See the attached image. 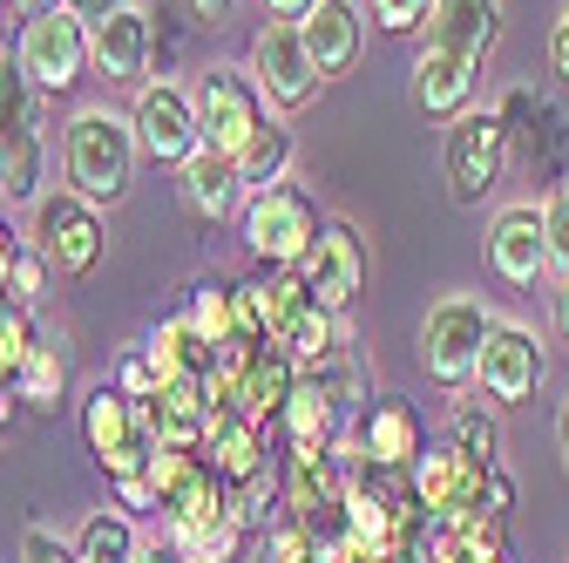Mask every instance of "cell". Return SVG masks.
<instances>
[{
	"instance_id": "6da1fadb",
	"label": "cell",
	"mask_w": 569,
	"mask_h": 563,
	"mask_svg": "<svg viewBox=\"0 0 569 563\" xmlns=\"http://www.w3.org/2000/svg\"><path fill=\"white\" fill-rule=\"evenodd\" d=\"M136 164H142V144H136V122L129 109H109V102H89L68 116L61 129V177L76 197L89 204H122L129 184H136Z\"/></svg>"
},
{
	"instance_id": "7a4b0ae2",
	"label": "cell",
	"mask_w": 569,
	"mask_h": 563,
	"mask_svg": "<svg viewBox=\"0 0 569 563\" xmlns=\"http://www.w3.org/2000/svg\"><path fill=\"white\" fill-rule=\"evenodd\" d=\"M41 102L48 96H34L14 48H0V204H41V170H48Z\"/></svg>"
},
{
	"instance_id": "3957f363",
	"label": "cell",
	"mask_w": 569,
	"mask_h": 563,
	"mask_svg": "<svg viewBox=\"0 0 569 563\" xmlns=\"http://www.w3.org/2000/svg\"><path fill=\"white\" fill-rule=\"evenodd\" d=\"M244 286H251V306L264 319V339L292 346L299 367H319L326 354H339V346L352 339L346 313H326L299 271H258V278H244Z\"/></svg>"
},
{
	"instance_id": "277c9868",
	"label": "cell",
	"mask_w": 569,
	"mask_h": 563,
	"mask_svg": "<svg viewBox=\"0 0 569 563\" xmlns=\"http://www.w3.org/2000/svg\"><path fill=\"white\" fill-rule=\"evenodd\" d=\"M238 231H244V251L264 265V271H299L306 251L319 245L326 218H319V204L306 184H271V190H251L244 210H238Z\"/></svg>"
},
{
	"instance_id": "5b68a950",
	"label": "cell",
	"mask_w": 569,
	"mask_h": 563,
	"mask_svg": "<svg viewBox=\"0 0 569 563\" xmlns=\"http://www.w3.org/2000/svg\"><path fill=\"white\" fill-rule=\"evenodd\" d=\"M488 326H495V313L475 293H448L441 306H427V319H420V374L441 394H468L475 367H481Z\"/></svg>"
},
{
	"instance_id": "8992f818",
	"label": "cell",
	"mask_w": 569,
	"mask_h": 563,
	"mask_svg": "<svg viewBox=\"0 0 569 563\" xmlns=\"http://www.w3.org/2000/svg\"><path fill=\"white\" fill-rule=\"evenodd\" d=\"M509 157H516V144H509V129H502V116H495V109H468V116H455L448 136H441L448 197H455L461 210H481V204L495 197V184H502Z\"/></svg>"
},
{
	"instance_id": "52a82bcc",
	"label": "cell",
	"mask_w": 569,
	"mask_h": 563,
	"mask_svg": "<svg viewBox=\"0 0 569 563\" xmlns=\"http://www.w3.org/2000/svg\"><path fill=\"white\" fill-rule=\"evenodd\" d=\"M244 68H251V82H258V96H264L271 116H299L326 89V76H319V61H312L299 21H264L251 34V61Z\"/></svg>"
},
{
	"instance_id": "ba28073f",
	"label": "cell",
	"mask_w": 569,
	"mask_h": 563,
	"mask_svg": "<svg viewBox=\"0 0 569 563\" xmlns=\"http://www.w3.org/2000/svg\"><path fill=\"white\" fill-rule=\"evenodd\" d=\"M34 245H41V258L61 271V278H89L96 265H102V251H109V225H102V204H89V197H76V190H41V204H34Z\"/></svg>"
},
{
	"instance_id": "9c48e42d",
	"label": "cell",
	"mask_w": 569,
	"mask_h": 563,
	"mask_svg": "<svg viewBox=\"0 0 569 563\" xmlns=\"http://www.w3.org/2000/svg\"><path fill=\"white\" fill-rule=\"evenodd\" d=\"M82 442L96 448V468L109 482L142 475L150 455H157V435H150V421H142V401H129L122 387H102V381L82 401Z\"/></svg>"
},
{
	"instance_id": "30bf717a",
	"label": "cell",
	"mask_w": 569,
	"mask_h": 563,
	"mask_svg": "<svg viewBox=\"0 0 569 563\" xmlns=\"http://www.w3.org/2000/svg\"><path fill=\"white\" fill-rule=\"evenodd\" d=\"M197 122H203V144L224 150V157H244V144L264 129V96L251 82V68H231V61H210L197 76Z\"/></svg>"
},
{
	"instance_id": "8fae6325",
	"label": "cell",
	"mask_w": 569,
	"mask_h": 563,
	"mask_svg": "<svg viewBox=\"0 0 569 563\" xmlns=\"http://www.w3.org/2000/svg\"><path fill=\"white\" fill-rule=\"evenodd\" d=\"M14 61H21V76L34 82V96H68L82 76H89V28L68 14V8H54V14H34V21H21V34H14Z\"/></svg>"
},
{
	"instance_id": "7c38bea8",
	"label": "cell",
	"mask_w": 569,
	"mask_h": 563,
	"mask_svg": "<svg viewBox=\"0 0 569 563\" xmlns=\"http://www.w3.org/2000/svg\"><path fill=\"white\" fill-rule=\"evenodd\" d=\"M129 122H136V144H142V157L150 164H183L190 150H203V122H197V96L183 89V82H163V76H150L136 89V102H129Z\"/></svg>"
},
{
	"instance_id": "4fadbf2b",
	"label": "cell",
	"mask_w": 569,
	"mask_h": 563,
	"mask_svg": "<svg viewBox=\"0 0 569 563\" xmlns=\"http://www.w3.org/2000/svg\"><path fill=\"white\" fill-rule=\"evenodd\" d=\"M407 488H413V503L427 516H488V462L461 455L455 442H435V448H420V462L407 468Z\"/></svg>"
},
{
	"instance_id": "5bb4252c",
	"label": "cell",
	"mask_w": 569,
	"mask_h": 563,
	"mask_svg": "<svg viewBox=\"0 0 569 563\" xmlns=\"http://www.w3.org/2000/svg\"><path fill=\"white\" fill-rule=\"evenodd\" d=\"M549 374V354H542V339L522 326V319H495L488 339H481V367H475V387L495 401V407H522L536 401Z\"/></svg>"
},
{
	"instance_id": "9a60e30c",
	"label": "cell",
	"mask_w": 569,
	"mask_h": 563,
	"mask_svg": "<svg viewBox=\"0 0 569 563\" xmlns=\"http://www.w3.org/2000/svg\"><path fill=\"white\" fill-rule=\"evenodd\" d=\"M346 448V462H380V468H413L420 462V448H427V428H420V414H413V401H400V394H380L360 421H352V435L339 442Z\"/></svg>"
},
{
	"instance_id": "2e32d148",
	"label": "cell",
	"mask_w": 569,
	"mask_h": 563,
	"mask_svg": "<svg viewBox=\"0 0 569 563\" xmlns=\"http://www.w3.org/2000/svg\"><path fill=\"white\" fill-rule=\"evenodd\" d=\"M89 61L102 82H122V89H142L150 82V61H157V14L150 8H116L109 21L89 28Z\"/></svg>"
},
{
	"instance_id": "e0dca14e",
	"label": "cell",
	"mask_w": 569,
	"mask_h": 563,
	"mask_svg": "<svg viewBox=\"0 0 569 563\" xmlns=\"http://www.w3.org/2000/svg\"><path fill=\"white\" fill-rule=\"evenodd\" d=\"M367 238L352 231L346 218H326V231H319V245L306 251V265H299V278L312 286V299L326 306V313H346L352 299H360V286H367Z\"/></svg>"
},
{
	"instance_id": "ac0fdd59",
	"label": "cell",
	"mask_w": 569,
	"mask_h": 563,
	"mask_svg": "<svg viewBox=\"0 0 569 563\" xmlns=\"http://www.w3.org/2000/svg\"><path fill=\"white\" fill-rule=\"evenodd\" d=\"M495 116H502L516 157H529V164H536V170H549L556 184L569 177V122H562V109H556L549 96H536V89H522V82H516L502 102H495Z\"/></svg>"
},
{
	"instance_id": "d6986e66",
	"label": "cell",
	"mask_w": 569,
	"mask_h": 563,
	"mask_svg": "<svg viewBox=\"0 0 569 563\" xmlns=\"http://www.w3.org/2000/svg\"><path fill=\"white\" fill-rule=\"evenodd\" d=\"M224 360L238 367V407H244L251 421H264V428H278V414L292 407V394H299V381H306L299 354H292V346H278V339H258V346L224 354Z\"/></svg>"
},
{
	"instance_id": "ffe728a7",
	"label": "cell",
	"mask_w": 569,
	"mask_h": 563,
	"mask_svg": "<svg viewBox=\"0 0 569 563\" xmlns=\"http://www.w3.org/2000/svg\"><path fill=\"white\" fill-rule=\"evenodd\" d=\"M502 41V0H435V14L420 28V48H441L468 68H481Z\"/></svg>"
},
{
	"instance_id": "44dd1931",
	"label": "cell",
	"mask_w": 569,
	"mask_h": 563,
	"mask_svg": "<svg viewBox=\"0 0 569 563\" xmlns=\"http://www.w3.org/2000/svg\"><path fill=\"white\" fill-rule=\"evenodd\" d=\"M488 265L502 286H536L549 278V231H542V204H509L488 225Z\"/></svg>"
},
{
	"instance_id": "7402d4cb",
	"label": "cell",
	"mask_w": 569,
	"mask_h": 563,
	"mask_svg": "<svg viewBox=\"0 0 569 563\" xmlns=\"http://www.w3.org/2000/svg\"><path fill=\"white\" fill-rule=\"evenodd\" d=\"M210 468H218L231 488L244 482V475H258L264 462H278L271 455V428L264 421H251L244 407H210V428H203V448H197Z\"/></svg>"
},
{
	"instance_id": "603a6c76",
	"label": "cell",
	"mask_w": 569,
	"mask_h": 563,
	"mask_svg": "<svg viewBox=\"0 0 569 563\" xmlns=\"http://www.w3.org/2000/svg\"><path fill=\"white\" fill-rule=\"evenodd\" d=\"M299 34H306V48H312L326 82L352 76L360 55H367V14H360V0H319V8L299 21Z\"/></svg>"
},
{
	"instance_id": "cb8c5ba5",
	"label": "cell",
	"mask_w": 569,
	"mask_h": 563,
	"mask_svg": "<svg viewBox=\"0 0 569 563\" xmlns=\"http://www.w3.org/2000/svg\"><path fill=\"white\" fill-rule=\"evenodd\" d=\"M177 190H183V204L197 210V218H231V210H244V177H238V157H224V150H190L183 164H177Z\"/></svg>"
},
{
	"instance_id": "d4e9b609",
	"label": "cell",
	"mask_w": 569,
	"mask_h": 563,
	"mask_svg": "<svg viewBox=\"0 0 569 563\" xmlns=\"http://www.w3.org/2000/svg\"><path fill=\"white\" fill-rule=\"evenodd\" d=\"M142 354H150L157 387H170V381H210V367H218V346H210V339L190 326V313H183V306L157 319V333L142 339Z\"/></svg>"
},
{
	"instance_id": "484cf974",
	"label": "cell",
	"mask_w": 569,
	"mask_h": 563,
	"mask_svg": "<svg viewBox=\"0 0 569 563\" xmlns=\"http://www.w3.org/2000/svg\"><path fill=\"white\" fill-rule=\"evenodd\" d=\"M142 421H150L157 448H203V428H210V394L203 381H170L142 401Z\"/></svg>"
},
{
	"instance_id": "4316f807",
	"label": "cell",
	"mask_w": 569,
	"mask_h": 563,
	"mask_svg": "<svg viewBox=\"0 0 569 563\" xmlns=\"http://www.w3.org/2000/svg\"><path fill=\"white\" fill-rule=\"evenodd\" d=\"M475 76L481 68H468V61H455V55H441V48H413V102L427 109V116H468V102H475Z\"/></svg>"
},
{
	"instance_id": "83f0119b",
	"label": "cell",
	"mask_w": 569,
	"mask_h": 563,
	"mask_svg": "<svg viewBox=\"0 0 569 563\" xmlns=\"http://www.w3.org/2000/svg\"><path fill=\"white\" fill-rule=\"evenodd\" d=\"M278 435H284V448H339L346 442V414L326 401L319 381H299L292 407L278 414Z\"/></svg>"
},
{
	"instance_id": "f1b7e54d",
	"label": "cell",
	"mask_w": 569,
	"mask_h": 563,
	"mask_svg": "<svg viewBox=\"0 0 569 563\" xmlns=\"http://www.w3.org/2000/svg\"><path fill=\"white\" fill-rule=\"evenodd\" d=\"M306 381H319L326 387V401L346 414V421H360L367 407H373V381H367V360H360V346H339V354H326L319 367H306Z\"/></svg>"
},
{
	"instance_id": "f546056e",
	"label": "cell",
	"mask_w": 569,
	"mask_h": 563,
	"mask_svg": "<svg viewBox=\"0 0 569 563\" xmlns=\"http://www.w3.org/2000/svg\"><path fill=\"white\" fill-rule=\"evenodd\" d=\"M238 177H244V190H271L292 177V129H284V116H264V129L238 157Z\"/></svg>"
},
{
	"instance_id": "4dcf8cb0",
	"label": "cell",
	"mask_w": 569,
	"mask_h": 563,
	"mask_svg": "<svg viewBox=\"0 0 569 563\" xmlns=\"http://www.w3.org/2000/svg\"><path fill=\"white\" fill-rule=\"evenodd\" d=\"M61 394H68V360H61V346H54V339H34V354H28L21 374H14V401L34 407V414H54Z\"/></svg>"
},
{
	"instance_id": "1f68e13d",
	"label": "cell",
	"mask_w": 569,
	"mask_h": 563,
	"mask_svg": "<svg viewBox=\"0 0 569 563\" xmlns=\"http://www.w3.org/2000/svg\"><path fill=\"white\" fill-rule=\"evenodd\" d=\"M231 516L251 530V543L284 516V462H264L258 475H244V482L231 488Z\"/></svg>"
},
{
	"instance_id": "d6a6232c",
	"label": "cell",
	"mask_w": 569,
	"mask_h": 563,
	"mask_svg": "<svg viewBox=\"0 0 569 563\" xmlns=\"http://www.w3.org/2000/svg\"><path fill=\"white\" fill-rule=\"evenodd\" d=\"M142 550V536H136V516L129 510H96L89 523H82V536H76V556L82 563H129Z\"/></svg>"
},
{
	"instance_id": "836d02e7",
	"label": "cell",
	"mask_w": 569,
	"mask_h": 563,
	"mask_svg": "<svg viewBox=\"0 0 569 563\" xmlns=\"http://www.w3.org/2000/svg\"><path fill=\"white\" fill-rule=\"evenodd\" d=\"M319 530H326V523L284 510V516L258 536V563H319Z\"/></svg>"
},
{
	"instance_id": "e575fe53",
	"label": "cell",
	"mask_w": 569,
	"mask_h": 563,
	"mask_svg": "<svg viewBox=\"0 0 569 563\" xmlns=\"http://www.w3.org/2000/svg\"><path fill=\"white\" fill-rule=\"evenodd\" d=\"M34 339H41V326H34V306H21V299H0V387H14L21 360L34 354Z\"/></svg>"
},
{
	"instance_id": "d590c367",
	"label": "cell",
	"mask_w": 569,
	"mask_h": 563,
	"mask_svg": "<svg viewBox=\"0 0 569 563\" xmlns=\"http://www.w3.org/2000/svg\"><path fill=\"white\" fill-rule=\"evenodd\" d=\"M448 442L461 448V455H475V462H502V428H495V414H481L475 401H461L455 407V421H448Z\"/></svg>"
},
{
	"instance_id": "8d00e7d4",
	"label": "cell",
	"mask_w": 569,
	"mask_h": 563,
	"mask_svg": "<svg viewBox=\"0 0 569 563\" xmlns=\"http://www.w3.org/2000/svg\"><path fill=\"white\" fill-rule=\"evenodd\" d=\"M244 543H251V530H244L238 516H224V523H210V530H197V536H183V543H170V550H177L183 563H238Z\"/></svg>"
},
{
	"instance_id": "74e56055",
	"label": "cell",
	"mask_w": 569,
	"mask_h": 563,
	"mask_svg": "<svg viewBox=\"0 0 569 563\" xmlns=\"http://www.w3.org/2000/svg\"><path fill=\"white\" fill-rule=\"evenodd\" d=\"M542 231H549V278H569V177L542 197Z\"/></svg>"
},
{
	"instance_id": "f35d334b",
	"label": "cell",
	"mask_w": 569,
	"mask_h": 563,
	"mask_svg": "<svg viewBox=\"0 0 569 563\" xmlns=\"http://www.w3.org/2000/svg\"><path fill=\"white\" fill-rule=\"evenodd\" d=\"M48 258H41V245L28 238L21 245V258H14V278H8V299H21V306H41V293H48Z\"/></svg>"
},
{
	"instance_id": "ab89813d",
	"label": "cell",
	"mask_w": 569,
	"mask_h": 563,
	"mask_svg": "<svg viewBox=\"0 0 569 563\" xmlns=\"http://www.w3.org/2000/svg\"><path fill=\"white\" fill-rule=\"evenodd\" d=\"M367 8H373V21L387 34H420L427 14H435V0H367Z\"/></svg>"
},
{
	"instance_id": "60d3db41",
	"label": "cell",
	"mask_w": 569,
	"mask_h": 563,
	"mask_svg": "<svg viewBox=\"0 0 569 563\" xmlns=\"http://www.w3.org/2000/svg\"><path fill=\"white\" fill-rule=\"evenodd\" d=\"M109 387H122L129 401H150V394H157L150 354H142V346H122V354H116V381H109Z\"/></svg>"
},
{
	"instance_id": "b9f144b4",
	"label": "cell",
	"mask_w": 569,
	"mask_h": 563,
	"mask_svg": "<svg viewBox=\"0 0 569 563\" xmlns=\"http://www.w3.org/2000/svg\"><path fill=\"white\" fill-rule=\"evenodd\" d=\"M21 563H82V556H76V543H61L54 530L28 523V530H21Z\"/></svg>"
},
{
	"instance_id": "7bdbcfd3",
	"label": "cell",
	"mask_w": 569,
	"mask_h": 563,
	"mask_svg": "<svg viewBox=\"0 0 569 563\" xmlns=\"http://www.w3.org/2000/svg\"><path fill=\"white\" fill-rule=\"evenodd\" d=\"M109 488H116V510H129V516H157V510H163L150 468H142V475H122V482H109Z\"/></svg>"
},
{
	"instance_id": "ee69618b",
	"label": "cell",
	"mask_w": 569,
	"mask_h": 563,
	"mask_svg": "<svg viewBox=\"0 0 569 563\" xmlns=\"http://www.w3.org/2000/svg\"><path fill=\"white\" fill-rule=\"evenodd\" d=\"M509 510H516V482H509L502 462H495V468H488V516H509Z\"/></svg>"
},
{
	"instance_id": "f6af8a7d",
	"label": "cell",
	"mask_w": 569,
	"mask_h": 563,
	"mask_svg": "<svg viewBox=\"0 0 569 563\" xmlns=\"http://www.w3.org/2000/svg\"><path fill=\"white\" fill-rule=\"evenodd\" d=\"M183 14H190L197 28H224V21L238 14V0H183Z\"/></svg>"
},
{
	"instance_id": "bcb514c9",
	"label": "cell",
	"mask_w": 569,
	"mask_h": 563,
	"mask_svg": "<svg viewBox=\"0 0 569 563\" xmlns=\"http://www.w3.org/2000/svg\"><path fill=\"white\" fill-rule=\"evenodd\" d=\"M549 68L569 82V0H562V14H556V28H549Z\"/></svg>"
},
{
	"instance_id": "7dc6e473",
	"label": "cell",
	"mask_w": 569,
	"mask_h": 563,
	"mask_svg": "<svg viewBox=\"0 0 569 563\" xmlns=\"http://www.w3.org/2000/svg\"><path fill=\"white\" fill-rule=\"evenodd\" d=\"M21 245H28V238H21L8 218H0V299H8V278H14V258H21Z\"/></svg>"
},
{
	"instance_id": "c3c4849f",
	"label": "cell",
	"mask_w": 569,
	"mask_h": 563,
	"mask_svg": "<svg viewBox=\"0 0 569 563\" xmlns=\"http://www.w3.org/2000/svg\"><path fill=\"white\" fill-rule=\"evenodd\" d=\"M61 8H68V14H76L82 28H96V21H109L116 8H129V0H61Z\"/></svg>"
},
{
	"instance_id": "681fc988",
	"label": "cell",
	"mask_w": 569,
	"mask_h": 563,
	"mask_svg": "<svg viewBox=\"0 0 569 563\" xmlns=\"http://www.w3.org/2000/svg\"><path fill=\"white\" fill-rule=\"evenodd\" d=\"M312 8H319V0H264V14H271V21H306Z\"/></svg>"
},
{
	"instance_id": "f907efd6",
	"label": "cell",
	"mask_w": 569,
	"mask_h": 563,
	"mask_svg": "<svg viewBox=\"0 0 569 563\" xmlns=\"http://www.w3.org/2000/svg\"><path fill=\"white\" fill-rule=\"evenodd\" d=\"M129 563H183V556H177V550H170L163 536H142V550H136Z\"/></svg>"
},
{
	"instance_id": "816d5d0a",
	"label": "cell",
	"mask_w": 569,
	"mask_h": 563,
	"mask_svg": "<svg viewBox=\"0 0 569 563\" xmlns=\"http://www.w3.org/2000/svg\"><path fill=\"white\" fill-rule=\"evenodd\" d=\"M549 313H556V339L569 346V278H562V286H556V299H549Z\"/></svg>"
},
{
	"instance_id": "f5cc1de1",
	"label": "cell",
	"mask_w": 569,
	"mask_h": 563,
	"mask_svg": "<svg viewBox=\"0 0 569 563\" xmlns=\"http://www.w3.org/2000/svg\"><path fill=\"white\" fill-rule=\"evenodd\" d=\"M556 455H562V475H569V394H562V407H556Z\"/></svg>"
},
{
	"instance_id": "db71d44e",
	"label": "cell",
	"mask_w": 569,
	"mask_h": 563,
	"mask_svg": "<svg viewBox=\"0 0 569 563\" xmlns=\"http://www.w3.org/2000/svg\"><path fill=\"white\" fill-rule=\"evenodd\" d=\"M14 407H21V401H14V387H0V428L14 421Z\"/></svg>"
},
{
	"instance_id": "11a10c76",
	"label": "cell",
	"mask_w": 569,
	"mask_h": 563,
	"mask_svg": "<svg viewBox=\"0 0 569 563\" xmlns=\"http://www.w3.org/2000/svg\"><path fill=\"white\" fill-rule=\"evenodd\" d=\"M0 8H14V0H0Z\"/></svg>"
}]
</instances>
